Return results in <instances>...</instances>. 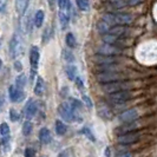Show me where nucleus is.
Listing matches in <instances>:
<instances>
[{"instance_id": "44", "label": "nucleus", "mask_w": 157, "mask_h": 157, "mask_svg": "<svg viewBox=\"0 0 157 157\" xmlns=\"http://www.w3.org/2000/svg\"><path fill=\"white\" fill-rule=\"evenodd\" d=\"M1 66H2V60L0 59V69H1Z\"/></svg>"}, {"instance_id": "37", "label": "nucleus", "mask_w": 157, "mask_h": 157, "mask_svg": "<svg viewBox=\"0 0 157 157\" xmlns=\"http://www.w3.org/2000/svg\"><path fill=\"white\" fill-rule=\"evenodd\" d=\"M67 2H69V0H58V6L62 11H65L66 6H67Z\"/></svg>"}, {"instance_id": "20", "label": "nucleus", "mask_w": 157, "mask_h": 157, "mask_svg": "<svg viewBox=\"0 0 157 157\" xmlns=\"http://www.w3.org/2000/svg\"><path fill=\"white\" fill-rule=\"evenodd\" d=\"M66 75H67V77L70 80H75V78L77 77V75H78V70H77V67H76V65L75 64H70L69 66H66Z\"/></svg>"}, {"instance_id": "19", "label": "nucleus", "mask_w": 157, "mask_h": 157, "mask_svg": "<svg viewBox=\"0 0 157 157\" xmlns=\"http://www.w3.org/2000/svg\"><path fill=\"white\" fill-rule=\"evenodd\" d=\"M119 70V66L116 64H105V65H98L97 71L98 72H116Z\"/></svg>"}, {"instance_id": "17", "label": "nucleus", "mask_w": 157, "mask_h": 157, "mask_svg": "<svg viewBox=\"0 0 157 157\" xmlns=\"http://www.w3.org/2000/svg\"><path fill=\"white\" fill-rule=\"evenodd\" d=\"M39 140L43 144H48L50 142L52 141V136H51V132L47 128H43L40 129L39 131Z\"/></svg>"}, {"instance_id": "9", "label": "nucleus", "mask_w": 157, "mask_h": 157, "mask_svg": "<svg viewBox=\"0 0 157 157\" xmlns=\"http://www.w3.org/2000/svg\"><path fill=\"white\" fill-rule=\"evenodd\" d=\"M10 51H11V56L14 58L18 55H20L21 52V40L19 38L18 34H14L13 38L11 39V43H10Z\"/></svg>"}, {"instance_id": "42", "label": "nucleus", "mask_w": 157, "mask_h": 157, "mask_svg": "<svg viewBox=\"0 0 157 157\" xmlns=\"http://www.w3.org/2000/svg\"><path fill=\"white\" fill-rule=\"evenodd\" d=\"M117 157H132V154L131 152H121L117 155Z\"/></svg>"}, {"instance_id": "35", "label": "nucleus", "mask_w": 157, "mask_h": 157, "mask_svg": "<svg viewBox=\"0 0 157 157\" xmlns=\"http://www.w3.org/2000/svg\"><path fill=\"white\" fill-rule=\"evenodd\" d=\"M4 138H2V144H4V147H5V150H10V135L8 136H2Z\"/></svg>"}, {"instance_id": "15", "label": "nucleus", "mask_w": 157, "mask_h": 157, "mask_svg": "<svg viewBox=\"0 0 157 157\" xmlns=\"http://www.w3.org/2000/svg\"><path fill=\"white\" fill-rule=\"evenodd\" d=\"M30 0H16V11L19 16H24L29 7Z\"/></svg>"}, {"instance_id": "7", "label": "nucleus", "mask_w": 157, "mask_h": 157, "mask_svg": "<svg viewBox=\"0 0 157 157\" xmlns=\"http://www.w3.org/2000/svg\"><path fill=\"white\" fill-rule=\"evenodd\" d=\"M39 59H40L39 48L37 46H32L31 50H30V64H31L32 73H34V71H37V69H38Z\"/></svg>"}, {"instance_id": "26", "label": "nucleus", "mask_w": 157, "mask_h": 157, "mask_svg": "<svg viewBox=\"0 0 157 157\" xmlns=\"http://www.w3.org/2000/svg\"><path fill=\"white\" fill-rule=\"evenodd\" d=\"M76 4L80 11H89L90 10V2L89 0H76Z\"/></svg>"}, {"instance_id": "33", "label": "nucleus", "mask_w": 157, "mask_h": 157, "mask_svg": "<svg viewBox=\"0 0 157 157\" xmlns=\"http://www.w3.org/2000/svg\"><path fill=\"white\" fill-rule=\"evenodd\" d=\"M75 83H76V85H77V87H78L80 91H84V80L80 78V77H76L75 78Z\"/></svg>"}, {"instance_id": "28", "label": "nucleus", "mask_w": 157, "mask_h": 157, "mask_svg": "<svg viewBox=\"0 0 157 157\" xmlns=\"http://www.w3.org/2000/svg\"><path fill=\"white\" fill-rule=\"evenodd\" d=\"M14 85L24 90V87H25V85H26V76H25V75L18 76L16 79V84H14Z\"/></svg>"}, {"instance_id": "1", "label": "nucleus", "mask_w": 157, "mask_h": 157, "mask_svg": "<svg viewBox=\"0 0 157 157\" xmlns=\"http://www.w3.org/2000/svg\"><path fill=\"white\" fill-rule=\"evenodd\" d=\"M103 20L109 25H129L132 23L134 18L131 14L128 13H117V14L108 13L103 17Z\"/></svg>"}, {"instance_id": "43", "label": "nucleus", "mask_w": 157, "mask_h": 157, "mask_svg": "<svg viewBox=\"0 0 157 157\" xmlns=\"http://www.w3.org/2000/svg\"><path fill=\"white\" fill-rule=\"evenodd\" d=\"M47 1H48L50 8H51V10H53V8H55V1L56 0H47Z\"/></svg>"}, {"instance_id": "13", "label": "nucleus", "mask_w": 157, "mask_h": 157, "mask_svg": "<svg viewBox=\"0 0 157 157\" xmlns=\"http://www.w3.org/2000/svg\"><path fill=\"white\" fill-rule=\"evenodd\" d=\"M94 60L98 64V65H105V64H116L118 62V58H116V56L97 55V56H94Z\"/></svg>"}, {"instance_id": "25", "label": "nucleus", "mask_w": 157, "mask_h": 157, "mask_svg": "<svg viewBox=\"0 0 157 157\" xmlns=\"http://www.w3.org/2000/svg\"><path fill=\"white\" fill-rule=\"evenodd\" d=\"M32 129H33V125L30 121H25L23 124V135L24 136H30L32 132Z\"/></svg>"}, {"instance_id": "23", "label": "nucleus", "mask_w": 157, "mask_h": 157, "mask_svg": "<svg viewBox=\"0 0 157 157\" xmlns=\"http://www.w3.org/2000/svg\"><path fill=\"white\" fill-rule=\"evenodd\" d=\"M109 29H110V25L108 23H105L104 20H101V21H98V24H97V30H98V32H99L101 34L108 33Z\"/></svg>"}, {"instance_id": "22", "label": "nucleus", "mask_w": 157, "mask_h": 157, "mask_svg": "<svg viewBox=\"0 0 157 157\" xmlns=\"http://www.w3.org/2000/svg\"><path fill=\"white\" fill-rule=\"evenodd\" d=\"M59 21L62 25V29H65L69 24V14L65 12V11H59Z\"/></svg>"}, {"instance_id": "18", "label": "nucleus", "mask_w": 157, "mask_h": 157, "mask_svg": "<svg viewBox=\"0 0 157 157\" xmlns=\"http://www.w3.org/2000/svg\"><path fill=\"white\" fill-rule=\"evenodd\" d=\"M44 18H45L44 12H43L41 10H38V11L36 12V14H34V18H33V25H34L37 29L41 27V26H43V23H44Z\"/></svg>"}, {"instance_id": "2", "label": "nucleus", "mask_w": 157, "mask_h": 157, "mask_svg": "<svg viewBox=\"0 0 157 157\" xmlns=\"http://www.w3.org/2000/svg\"><path fill=\"white\" fill-rule=\"evenodd\" d=\"M134 87V85L130 83V82H111V83H106V84H103V91L108 92V94H113V92H117V91H129Z\"/></svg>"}, {"instance_id": "11", "label": "nucleus", "mask_w": 157, "mask_h": 157, "mask_svg": "<svg viewBox=\"0 0 157 157\" xmlns=\"http://www.w3.org/2000/svg\"><path fill=\"white\" fill-rule=\"evenodd\" d=\"M110 101L113 103H124L126 102L129 98H131V94L129 91H117L110 94Z\"/></svg>"}, {"instance_id": "10", "label": "nucleus", "mask_w": 157, "mask_h": 157, "mask_svg": "<svg viewBox=\"0 0 157 157\" xmlns=\"http://www.w3.org/2000/svg\"><path fill=\"white\" fill-rule=\"evenodd\" d=\"M8 96L12 102H20L24 98V90L16 85H11L8 89Z\"/></svg>"}, {"instance_id": "40", "label": "nucleus", "mask_w": 157, "mask_h": 157, "mask_svg": "<svg viewBox=\"0 0 157 157\" xmlns=\"http://www.w3.org/2000/svg\"><path fill=\"white\" fill-rule=\"evenodd\" d=\"M14 69L17 70V72H21L23 71V65L19 60H16L14 62Z\"/></svg>"}, {"instance_id": "38", "label": "nucleus", "mask_w": 157, "mask_h": 157, "mask_svg": "<svg viewBox=\"0 0 157 157\" xmlns=\"http://www.w3.org/2000/svg\"><path fill=\"white\" fill-rule=\"evenodd\" d=\"M71 106L73 108V110L76 108H82V103L79 102L78 99H71Z\"/></svg>"}, {"instance_id": "14", "label": "nucleus", "mask_w": 157, "mask_h": 157, "mask_svg": "<svg viewBox=\"0 0 157 157\" xmlns=\"http://www.w3.org/2000/svg\"><path fill=\"white\" fill-rule=\"evenodd\" d=\"M126 32H128V29H126L124 25H115L109 29L108 33L110 34H113L116 37H121V36H124Z\"/></svg>"}, {"instance_id": "3", "label": "nucleus", "mask_w": 157, "mask_h": 157, "mask_svg": "<svg viewBox=\"0 0 157 157\" xmlns=\"http://www.w3.org/2000/svg\"><path fill=\"white\" fill-rule=\"evenodd\" d=\"M96 78L101 84H106V83H111V82L121 80L124 78V76L122 73H117V72H98Z\"/></svg>"}, {"instance_id": "32", "label": "nucleus", "mask_w": 157, "mask_h": 157, "mask_svg": "<svg viewBox=\"0 0 157 157\" xmlns=\"http://www.w3.org/2000/svg\"><path fill=\"white\" fill-rule=\"evenodd\" d=\"M10 118H11L12 122H18L19 118H20V115L18 113V111L16 109H11L10 110Z\"/></svg>"}, {"instance_id": "27", "label": "nucleus", "mask_w": 157, "mask_h": 157, "mask_svg": "<svg viewBox=\"0 0 157 157\" xmlns=\"http://www.w3.org/2000/svg\"><path fill=\"white\" fill-rule=\"evenodd\" d=\"M118 38H119V37H116V36L110 34V33H105V34L103 36V40H104L106 44H116Z\"/></svg>"}, {"instance_id": "31", "label": "nucleus", "mask_w": 157, "mask_h": 157, "mask_svg": "<svg viewBox=\"0 0 157 157\" xmlns=\"http://www.w3.org/2000/svg\"><path fill=\"white\" fill-rule=\"evenodd\" d=\"M82 134L84 135V136H86V137H87V138H89V140H90V141H92V142L96 141V138H94V134L91 132V130H90L89 128H86V126L82 129Z\"/></svg>"}, {"instance_id": "8", "label": "nucleus", "mask_w": 157, "mask_h": 157, "mask_svg": "<svg viewBox=\"0 0 157 157\" xmlns=\"http://www.w3.org/2000/svg\"><path fill=\"white\" fill-rule=\"evenodd\" d=\"M138 111L136 110V109H130V110H126L124 112H122L119 116H118V119L121 121V122H123V123H131V122H134L136 121L137 118H138Z\"/></svg>"}, {"instance_id": "36", "label": "nucleus", "mask_w": 157, "mask_h": 157, "mask_svg": "<svg viewBox=\"0 0 157 157\" xmlns=\"http://www.w3.org/2000/svg\"><path fill=\"white\" fill-rule=\"evenodd\" d=\"M83 102L86 104L87 109H92L94 104H92V101L90 99V97H87V96H83Z\"/></svg>"}, {"instance_id": "24", "label": "nucleus", "mask_w": 157, "mask_h": 157, "mask_svg": "<svg viewBox=\"0 0 157 157\" xmlns=\"http://www.w3.org/2000/svg\"><path fill=\"white\" fill-rule=\"evenodd\" d=\"M63 57H64V60H65L66 63L73 64L75 62H76V58H75V56H73V53L71 52L70 50H64Z\"/></svg>"}, {"instance_id": "34", "label": "nucleus", "mask_w": 157, "mask_h": 157, "mask_svg": "<svg viewBox=\"0 0 157 157\" xmlns=\"http://www.w3.org/2000/svg\"><path fill=\"white\" fill-rule=\"evenodd\" d=\"M24 157H36V151L32 148H26L24 151Z\"/></svg>"}, {"instance_id": "29", "label": "nucleus", "mask_w": 157, "mask_h": 157, "mask_svg": "<svg viewBox=\"0 0 157 157\" xmlns=\"http://www.w3.org/2000/svg\"><path fill=\"white\" fill-rule=\"evenodd\" d=\"M65 40H66V44H67L69 47H75L76 44H77L76 38H75V36H73L72 33H67V34H66V39Z\"/></svg>"}, {"instance_id": "12", "label": "nucleus", "mask_w": 157, "mask_h": 157, "mask_svg": "<svg viewBox=\"0 0 157 157\" xmlns=\"http://www.w3.org/2000/svg\"><path fill=\"white\" fill-rule=\"evenodd\" d=\"M37 111H38V104L36 101H33V99H30L27 104L25 105V108H24V112H25V116L29 118H32L33 116H36V113H37Z\"/></svg>"}, {"instance_id": "4", "label": "nucleus", "mask_w": 157, "mask_h": 157, "mask_svg": "<svg viewBox=\"0 0 157 157\" xmlns=\"http://www.w3.org/2000/svg\"><path fill=\"white\" fill-rule=\"evenodd\" d=\"M58 112H59L60 117L66 122H72L75 119V110L67 103H62L58 108Z\"/></svg>"}, {"instance_id": "39", "label": "nucleus", "mask_w": 157, "mask_h": 157, "mask_svg": "<svg viewBox=\"0 0 157 157\" xmlns=\"http://www.w3.org/2000/svg\"><path fill=\"white\" fill-rule=\"evenodd\" d=\"M141 1L142 0H125V4L129 5V6H136V5H138Z\"/></svg>"}, {"instance_id": "21", "label": "nucleus", "mask_w": 157, "mask_h": 157, "mask_svg": "<svg viewBox=\"0 0 157 157\" xmlns=\"http://www.w3.org/2000/svg\"><path fill=\"white\" fill-rule=\"evenodd\" d=\"M56 132L59 136H64L66 134V125L62 121H56Z\"/></svg>"}, {"instance_id": "5", "label": "nucleus", "mask_w": 157, "mask_h": 157, "mask_svg": "<svg viewBox=\"0 0 157 157\" xmlns=\"http://www.w3.org/2000/svg\"><path fill=\"white\" fill-rule=\"evenodd\" d=\"M122 53V48L112 44H103L98 47V55L103 56H118Z\"/></svg>"}, {"instance_id": "41", "label": "nucleus", "mask_w": 157, "mask_h": 157, "mask_svg": "<svg viewBox=\"0 0 157 157\" xmlns=\"http://www.w3.org/2000/svg\"><path fill=\"white\" fill-rule=\"evenodd\" d=\"M4 106H5V96L0 92V112L2 111Z\"/></svg>"}, {"instance_id": "6", "label": "nucleus", "mask_w": 157, "mask_h": 157, "mask_svg": "<svg viewBox=\"0 0 157 157\" xmlns=\"http://www.w3.org/2000/svg\"><path fill=\"white\" fill-rule=\"evenodd\" d=\"M138 140H140V132L129 131V132L118 137V143H121V144H134Z\"/></svg>"}, {"instance_id": "30", "label": "nucleus", "mask_w": 157, "mask_h": 157, "mask_svg": "<svg viewBox=\"0 0 157 157\" xmlns=\"http://www.w3.org/2000/svg\"><path fill=\"white\" fill-rule=\"evenodd\" d=\"M11 132V130H10V126H8L7 123H1L0 124V134L1 136H8Z\"/></svg>"}, {"instance_id": "16", "label": "nucleus", "mask_w": 157, "mask_h": 157, "mask_svg": "<svg viewBox=\"0 0 157 157\" xmlns=\"http://www.w3.org/2000/svg\"><path fill=\"white\" fill-rule=\"evenodd\" d=\"M34 94L36 96H43L44 91H45V82L41 77H37V82H36V85H34Z\"/></svg>"}]
</instances>
